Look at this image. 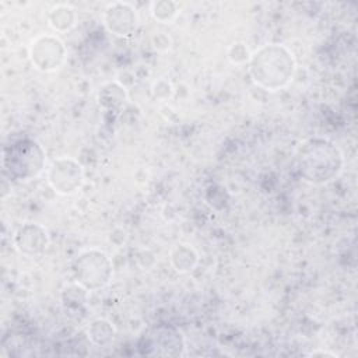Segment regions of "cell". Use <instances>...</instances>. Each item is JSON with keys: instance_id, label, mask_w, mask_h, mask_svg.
<instances>
[{"instance_id": "7", "label": "cell", "mask_w": 358, "mask_h": 358, "mask_svg": "<svg viewBox=\"0 0 358 358\" xmlns=\"http://www.w3.org/2000/svg\"><path fill=\"white\" fill-rule=\"evenodd\" d=\"M49 186L62 196L74 194L84 183V168L71 157L56 158L48 169Z\"/></svg>"}, {"instance_id": "3", "label": "cell", "mask_w": 358, "mask_h": 358, "mask_svg": "<svg viewBox=\"0 0 358 358\" xmlns=\"http://www.w3.org/2000/svg\"><path fill=\"white\" fill-rule=\"evenodd\" d=\"M45 148L31 137H21L3 150L4 172L17 180H28L41 175L45 169Z\"/></svg>"}, {"instance_id": "12", "label": "cell", "mask_w": 358, "mask_h": 358, "mask_svg": "<svg viewBox=\"0 0 358 358\" xmlns=\"http://www.w3.org/2000/svg\"><path fill=\"white\" fill-rule=\"evenodd\" d=\"M87 337L92 345L98 348H109L115 341L116 329L108 319L96 317L90 323L87 329Z\"/></svg>"}, {"instance_id": "13", "label": "cell", "mask_w": 358, "mask_h": 358, "mask_svg": "<svg viewBox=\"0 0 358 358\" xmlns=\"http://www.w3.org/2000/svg\"><path fill=\"white\" fill-rule=\"evenodd\" d=\"M48 22L56 32H67L77 24V13L69 4H57L48 13Z\"/></svg>"}, {"instance_id": "11", "label": "cell", "mask_w": 358, "mask_h": 358, "mask_svg": "<svg viewBox=\"0 0 358 358\" xmlns=\"http://www.w3.org/2000/svg\"><path fill=\"white\" fill-rule=\"evenodd\" d=\"M169 262L176 273L187 274L196 268L199 263V253L192 245L179 242L172 246L169 252Z\"/></svg>"}, {"instance_id": "5", "label": "cell", "mask_w": 358, "mask_h": 358, "mask_svg": "<svg viewBox=\"0 0 358 358\" xmlns=\"http://www.w3.org/2000/svg\"><path fill=\"white\" fill-rule=\"evenodd\" d=\"M140 350L145 355L180 357L186 350V340L180 329L173 324L151 327L141 338Z\"/></svg>"}, {"instance_id": "19", "label": "cell", "mask_w": 358, "mask_h": 358, "mask_svg": "<svg viewBox=\"0 0 358 358\" xmlns=\"http://www.w3.org/2000/svg\"><path fill=\"white\" fill-rule=\"evenodd\" d=\"M310 357H317V355H329V357H337V354L336 352H330V351H312L310 354H309Z\"/></svg>"}, {"instance_id": "8", "label": "cell", "mask_w": 358, "mask_h": 358, "mask_svg": "<svg viewBox=\"0 0 358 358\" xmlns=\"http://www.w3.org/2000/svg\"><path fill=\"white\" fill-rule=\"evenodd\" d=\"M103 25L115 36L126 38L136 32L138 27V14L130 3H109L103 10Z\"/></svg>"}, {"instance_id": "17", "label": "cell", "mask_w": 358, "mask_h": 358, "mask_svg": "<svg viewBox=\"0 0 358 358\" xmlns=\"http://www.w3.org/2000/svg\"><path fill=\"white\" fill-rule=\"evenodd\" d=\"M154 98L161 99V101H168L173 96V87L168 80H157L152 84V90H151Z\"/></svg>"}, {"instance_id": "18", "label": "cell", "mask_w": 358, "mask_h": 358, "mask_svg": "<svg viewBox=\"0 0 358 358\" xmlns=\"http://www.w3.org/2000/svg\"><path fill=\"white\" fill-rule=\"evenodd\" d=\"M151 46L155 52L164 53V52H168L171 49L172 39L166 32L158 31V32L152 34V36H151Z\"/></svg>"}, {"instance_id": "6", "label": "cell", "mask_w": 358, "mask_h": 358, "mask_svg": "<svg viewBox=\"0 0 358 358\" xmlns=\"http://www.w3.org/2000/svg\"><path fill=\"white\" fill-rule=\"evenodd\" d=\"M28 56L36 70L50 73L63 66L67 49L57 35L42 34L32 39L28 48Z\"/></svg>"}, {"instance_id": "14", "label": "cell", "mask_w": 358, "mask_h": 358, "mask_svg": "<svg viewBox=\"0 0 358 358\" xmlns=\"http://www.w3.org/2000/svg\"><path fill=\"white\" fill-rule=\"evenodd\" d=\"M150 11L155 21L161 24H172L179 15V6L172 0H159L151 3Z\"/></svg>"}, {"instance_id": "1", "label": "cell", "mask_w": 358, "mask_h": 358, "mask_svg": "<svg viewBox=\"0 0 358 358\" xmlns=\"http://www.w3.org/2000/svg\"><path fill=\"white\" fill-rule=\"evenodd\" d=\"M295 165L303 182L320 186L338 178L344 168V155L333 141L316 136L299 143Z\"/></svg>"}, {"instance_id": "10", "label": "cell", "mask_w": 358, "mask_h": 358, "mask_svg": "<svg viewBox=\"0 0 358 358\" xmlns=\"http://www.w3.org/2000/svg\"><path fill=\"white\" fill-rule=\"evenodd\" d=\"M96 99L105 112H119L127 101V91L120 83L109 81L99 87Z\"/></svg>"}, {"instance_id": "16", "label": "cell", "mask_w": 358, "mask_h": 358, "mask_svg": "<svg viewBox=\"0 0 358 358\" xmlns=\"http://www.w3.org/2000/svg\"><path fill=\"white\" fill-rule=\"evenodd\" d=\"M252 52L243 42H234L227 49V57L232 64H248Z\"/></svg>"}, {"instance_id": "15", "label": "cell", "mask_w": 358, "mask_h": 358, "mask_svg": "<svg viewBox=\"0 0 358 358\" xmlns=\"http://www.w3.org/2000/svg\"><path fill=\"white\" fill-rule=\"evenodd\" d=\"M88 291L83 288L80 284L73 282L64 287L62 295H63V303L67 308H80V305H84L87 301Z\"/></svg>"}, {"instance_id": "4", "label": "cell", "mask_w": 358, "mask_h": 358, "mask_svg": "<svg viewBox=\"0 0 358 358\" xmlns=\"http://www.w3.org/2000/svg\"><path fill=\"white\" fill-rule=\"evenodd\" d=\"M70 270L74 282L88 292L105 288L113 277V264L109 255L96 248L78 252L71 262Z\"/></svg>"}, {"instance_id": "9", "label": "cell", "mask_w": 358, "mask_h": 358, "mask_svg": "<svg viewBox=\"0 0 358 358\" xmlns=\"http://www.w3.org/2000/svg\"><path fill=\"white\" fill-rule=\"evenodd\" d=\"M49 232L39 222H25L15 231L13 245L24 256L35 257L42 255L49 246Z\"/></svg>"}, {"instance_id": "2", "label": "cell", "mask_w": 358, "mask_h": 358, "mask_svg": "<svg viewBox=\"0 0 358 358\" xmlns=\"http://www.w3.org/2000/svg\"><path fill=\"white\" fill-rule=\"evenodd\" d=\"M252 81L267 91H278L291 84L296 73V60L282 43H266L252 52L248 62Z\"/></svg>"}]
</instances>
